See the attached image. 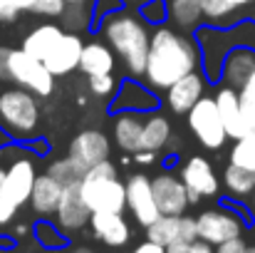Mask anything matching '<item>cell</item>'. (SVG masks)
Returning <instances> with one entry per match:
<instances>
[{"instance_id": "cell-32", "label": "cell", "mask_w": 255, "mask_h": 253, "mask_svg": "<svg viewBox=\"0 0 255 253\" xmlns=\"http://www.w3.org/2000/svg\"><path fill=\"white\" fill-rule=\"evenodd\" d=\"M47 174H52L57 181H62L65 186L67 184H75V181H82V176H85V169L80 167L70 154L65 157V159H57V162H52V167L47 169Z\"/></svg>"}, {"instance_id": "cell-8", "label": "cell", "mask_w": 255, "mask_h": 253, "mask_svg": "<svg viewBox=\"0 0 255 253\" xmlns=\"http://www.w3.org/2000/svg\"><path fill=\"white\" fill-rule=\"evenodd\" d=\"M188 117V127L193 132V137L206 147V149H221L228 139V132H226V124L221 119V112H218V104H216V97H201L193 109L186 114Z\"/></svg>"}, {"instance_id": "cell-43", "label": "cell", "mask_w": 255, "mask_h": 253, "mask_svg": "<svg viewBox=\"0 0 255 253\" xmlns=\"http://www.w3.org/2000/svg\"><path fill=\"white\" fill-rule=\"evenodd\" d=\"M65 253H94L92 249H87V246H75V249H67Z\"/></svg>"}, {"instance_id": "cell-24", "label": "cell", "mask_w": 255, "mask_h": 253, "mask_svg": "<svg viewBox=\"0 0 255 253\" xmlns=\"http://www.w3.org/2000/svg\"><path fill=\"white\" fill-rule=\"evenodd\" d=\"M62 35H65V27H60V25H55V22H42V25H37L35 30H30V32L25 35L22 50L45 62V57L50 55V50L55 47V42H57Z\"/></svg>"}, {"instance_id": "cell-33", "label": "cell", "mask_w": 255, "mask_h": 253, "mask_svg": "<svg viewBox=\"0 0 255 253\" xmlns=\"http://www.w3.org/2000/svg\"><path fill=\"white\" fill-rule=\"evenodd\" d=\"M238 97H241V109H243L251 129L255 132V70L251 72V77L238 87Z\"/></svg>"}, {"instance_id": "cell-6", "label": "cell", "mask_w": 255, "mask_h": 253, "mask_svg": "<svg viewBox=\"0 0 255 253\" xmlns=\"http://www.w3.org/2000/svg\"><path fill=\"white\" fill-rule=\"evenodd\" d=\"M196 229H198V239L211 244V246H221L226 241L241 239L246 231V219L241 216V211L231 209V206H218V209H206L196 216Z\"/></svg>"}, {"instance_id": "cell-18", "label": "cell", "mask_w": 255, "mask_h": 253, "mask_svg": "<svg viewBox=\"0 0 255 253\" xmlns=\"http://www.w3.org/2000/svg\"><path fill=\"white\" fill-rule=\"evenodd\" d=\"M203 92H206V80L196 70V72L181 77L178 82H173L166 89V104L173 114H188L193 109V104L203 97Z\"/></svg>"}, {"instance_id": "cell-41", "label": "cell", "mask_w": 255, "mask_h": 253, "mask_svg": "<svg viewBox=\"0 0 255 253\" xmlns=\"http://www.w3.org/2000/svg\"><path fill=\"white\" fill-rule=\"evenodd\" d=\"M131 253H166V249L146 239L144 244H139V246H136V249H134V251H131Z\"/></svg>"}, {"instance_id": "cell-36", "label": "cell", "mask_w": 255, "mask_h": 253, "mask_svg": "<svg viewBox=\"0 0 255 253\" xmlns=\"http://www.w3.org/2000/svg\"><path fill=\"white\" fill-rule=\"evenodd\" d=\"M216 246L201 241V239H193V241H181V244H173L166 249V253H213Z\"/></svg>"}, {"instance_id": "cell-28", "label": "cell", "mask_w": 255, "mask_h": 253, "mask_svg": "<svg viewBox=\"0 0 255 253\" xmlns=\"http://www.w3.org/2000/svg\"><path fill=\"white\" fill-rule=\"evenodd\" d=\"M251 2H255V0H203V20H208L213 25H223L241 7H246Z\"/></svg>"}, {"instance_id": "cell-48", "label": "cell", "mask_w": 255, "mask_h": 253, "mask_svg": "<svg viewBox=\"0 0 255 253\" xmlns=\"http://www.w3.org/2000/svg\"><path fill=\"white\" fill-rule=\"evenodd\" d=\"M246 253H255V246H248V249H246Z\"/></svg>"}, {"instance_id": "cell-23", "label": "cell", "mask_w": 255, "mask_h": 253, "mask_svg": "<svg viewBox=\"0 0 255 253\" xmlns=\"http://www.w3.org/2000/svg\"><path fill=\"white\" fill-rule=\"evenodd\" d=\"M253 70H255V50L241 45V47H233V50L226 55V60H223V72H221V75H223V80L231 84V87L238 89L241 84L251 77Z\"/></svg>"}, {"instance_id": "cell-26", "label": "cell", "mask_w": 255, "mask_h": 253, "mask_svg": "<svg viewBox=\"0 0 255 253\" xmlns=\"http://www.w3.org/2000/svg\"><path fill=\"white\" fill-rule=\"evenodd\" d=\"M169 17L181 30H196L203 20V0H169Z\"/></svg>"}, {"instance_id": "cell-47", "label": "cell", "mask_w": 255, "mask_h": 253, "mask_svg": "<svg viewBox=\"0 0 255 253\" xmlns=\"http://www.w3.org/2000/svg\"><path fill=\"white\" fill-rule=\"evenodd\" d=\"M72 2H89V0H67V5H72Z\"/></svg>"}, {"instance_id": "cell-13", "label": "cell", "mask_w": 255, "mask_h": 253, "mask_svg": "<svg viewBox=\"0 0 255 253\" xmlns=\"http://www.w3.org/2000/svg\"><path fill=\"white\" fill-rule=\"evenodd\" d=\"M146 239L169 249L173 244L181 241H193L198 239V229H196V219L181 214V216H166L161 214L151 226H146Z\"/></svg>"}, {"instance_id": "cell-21", "label": "cell", "mask_w": 255, "mask_h": 253, "mask_svg": "<svg viewBox=\"0 0 255 253\" xmlns=\"http://www.w3.org/2000/svg\"><path fill=\"white\" fill-rule=\"evenodd\" d=\"M141 137H144V114L139 112H117L114 119V142L122 152L136 154L141 152Z\"/></svg>"}, {"instance_id": "cell-22", "label": "cell", "mask_w": 255, "mask_h": 253, "mask_svg": "<svg viewBox=\"0 0 255 253\" xmlns=\"http://www.w3.org/2000/svg\"><path fill=\"white\" fill-rule=\"evenodd\" d=\"M117 67V52L107 45V42H87L82 47V60H80V70L87 77L92 75H109Z\"/></svg>"}, {"instance_id": "cell-16", "label": "cell", "mask_w": 255, "mask_h": 253, "mask_svg": "<svg viewBox=\"0 0 255 253\" xmlns=\"http://www.w3.org/2000/svg\"><path fill=\"white\" fill-rule=\"evenodd\" d=\"M109 152H112V144L104 137V132H99V129H82L70 144V157L85 171L104 159H109Z\"/></svg>"}, {"instance_id": "cell-37", "label": "cell", "mask_w": 255, "mask_h": 253, "mask_svg": "<svg viewBox=\"0 0 255 253\" xmlns=\"http://www.w3.org/2000/svg\"><path fill=\"white\" fill-rule=\"evenodd\" d=\"M117 10H122V0H97L94 17H107V15H112Z\"/></svg>"}, {"instance_id": "cell-7", "label": "cell", "mask_w": 255, "mask_h": 253, "mask_svg": "<svg viewBox=\"0 0 255 253\" xmlns=\"http://www.w3.org/2000/svg\"><path fill=\"white\" fill-rule=\"evenodd\" d=\"M7 72H10V80L17 87L30 89L35 97H50L55 92V75L47 70V65L42 60L32 57L22 47L20 50H10Z\"/></svg>"}, {"instance_id": "cell-11", "label": "cell", "mask_w": 255, "mask_h": 253, "mask_svg": "<svg viewBox=\"0 0 255 253\" xmlns=\"http://www.w3.org/2000/svg\"><path fill=\"white\" fill-rule=\"evenodd\" d=\"M181 181L186 184L188 189V196H191V204H198L201 199H208V196H216L218 189H221V181L216 176V169L213 164L206 159V157H191L181 171H178Z\"/></svg>"}, {"instance_id": "cell-17", "label": "cell", "mask_w": 255, "mask_h": 253, "mask_svg": "<svg viewBox=\"0 0 255 253\" xmlns=\"http://www.w3.org/2000/svg\"><path fill=\"white\" fill-rule=\"evenodd\" d=\"M216 104H218V112H221V119L226 124V132L231 139H241L246 134H251V124L241 109V97H238V89L226 84L216 92Z\"/></svg>"}, {"instance_id": "cell-20", "label": "cell", "mask_w": 255, "mask_h": 253, "mask_svg": "<svg viewBox=\"0 0 255 253\" xmlns=\"http://www.w3.org/2000/svg\"><path fill=\"white\" fill-rule=\"evenodd\" d=\"M62 194H65V184L57 181L52 174H42V176L35 179V186H32V194H30V206L42 219L55 216V211L62 201Z\"/></svg>"}, {"instance_id": "cell-4", "label": "cell", "mask_w": 255, "mask_h": 253, "mask_svg": "<svg viewBox=\"0 0 255 253\" xmlns=\"http://www.w3.org/2000/svg\"><path fill=\"white\" fill-rule=\"evenodd\" d=\"M80 189H82V196H85L87 206L92 209V214L97 211L124 214L127 209V184L119 181L117 167L109 159L87 169L80 181Z\"/></svg>"}, {"instance_id": "cell-15", "label": "cell", "mask_w": 255, "mask_h": 253, "mask_svg": "<svg viewBox=\"0 0 255 253\" xmlns=\"http://www.w3.org/2000/svg\"><path fill=\"white\" fill-rule=\"evenodd\" d=\"M92 236L109 249H122L131 241V226L122 214L114 211H97L89 219Z\"/></svg>"}, {"instance_id": "cell-35", "label": "cell", "mask_w": 255, "mask_h": 253, "mask_svg": "<svg viewBox=\"0 0 255 253\" xmlns=\"http://www.w3.org/2000/svg\"><path fill=\"white\" fill-rule=\"evenodd\" d=\"M141 17L149 22H164L169 17V5L164 0H146L141 5Z\"/></svg>"}, {"instance_id": "cell-30", "label": "cell", "mask_w": 255, "mask_h": 253, "mask_svg": "<svg viewBox=\"0 0 255 253\" xmlns=\"http://www.w3.org/2000/svg\"><path fill=\"white\" fill-rule=\"evenodd\" d=\"M20 12H32L42 17H62L67 10V0H15Z\"/></svg>"}, {"instance_id": "cell-27", "label": "cell", "mask_w": 255, "mask_h": 253, "mask_svg": "<svg viewBox=\"0 0 255 253\" xmlns=\"http://www.w3.org/2000/svg\"><path fill=\"white\" fill-rule=\"evenodd\" d=\"M223 186L233 199H251L255 189V171L238 164H228L223 171Z\"/></svg>"}, {"instance_id": "cell-2", "label": "cell", "mask_w": 255, "mask_h": 253, "mask_svg": "<svg viewBox=\"0 0 255 253\" xmlns=\"http://www.w3.org/2000/svg\"><path fill=\"white\" fill-rule=\"evenodd\" d=\"M102 35L107 45L122 57L124 67L134 77H144L146 60H149V45H151V30L146 27V20L129 10H117L104 17Z\"/></svg>"}, {"instance_id": "cell-14", "label": "cell", "mask_w": 255, "mask_h": 253, "mask_svg": "<svg viewBox=\"0 0 255 253\" xmlns=\"http://www.w3.org/2000/svg\"><path fill=\"white\" fill-rule=\"evenodd\" d=\"M82 37L80 32H72V30H65V35L55 42V47L50 50V55L45 57V65L47 70L55 75V77H62V75H70L72 70L80 67V60H82Z\"/></svg>"}, {"instance_id": "cell-38", "label": "cell", "mask_w": 255, "mask_h": 253, "mask_svg": "<svg viewBox=\"0 0 255 253\" xmlns=\"http://www.w3.org/2000/svg\"><path fill=\"white\" fill-rule=\"evenodd\" d=\"M20 15V7L15 0H0V22H12L17 20Z\"/></svg>"}, {"instance_id": "cell-29", "label": "cell", "mask_w": 255, "mask_h": 253, "mask_svg": "<svg viewBox=\"0 0 255 253\" xmlns=\"http://www.w3.org/2000/svg\"><path fill=\"white\" fill-rule=\"evenodd\" d=\"M32 236L47 251H65L67 249V236L57 229V224H52L47 219H42V221H37L32 226Z\"/></svg>"}, {"instance_id": "cell-12", "label": "cell", "mask_w": 255, "mask_h": 253, "mask_svg": "<svg viewBox=\"0 0 255 253\" xmlns=\"http://www.w3.org/2000/svg\"><path fill=\"white\" fill-rule=\"evenodd\" d=\"M151 186H154L156 206H159L161 214H166V216H181L191 206L188 189H186V184L181 181L178 174L164 171V174H159V176L151 179Z\"/></svg>"}, {"instance_id": "cell-19", "label": "cell", "mask_w": 255, "mask_h": 253, "mask_svg": "<svg viewBox=\"0 0 255 253\" xmlns=\"http://www.w3.org/2000/svg\"><path fill=\"white\" fill-rule=\"evenodd\" d=\"M156 107H159V97H156L149 87L134 82V80L122 84L119 92H117V97H114V102H112V109H114V112H139V114H149V112H154Z\"/></svg>"}, {"instance_id": "cell-44", "label": "cell", "mask_w": 255, "mask_h": 253, "mask_svg": "<svg viewBox=\"0 0 255 253\" xmlns=\"http://www.w3.org/2000/svg\"><path fill=\"white\" fill-rule=\"evenodd\" d=\"M122 2H127V5H144L146 0H122Z\"/></svg>"}, {"instance_id": "cell-34", "label": "cell", "mask_w": 255, "mask_h": 253, "mask_svg": "<svg viewBox=\"0 0 255 253\" xmlns=\"http://www.w3.org/2000/svg\"><path fill=\"white\" fill-rule=\"evenodd\" d=\"M89 80V89H92V94L94 97H102V99H107V97H112L114 92H117V80H114V72H109V75H92V77H87Z\"/></svg>"}, {"instance_id": "cell-3", "label": "cell", "mask_w": 255, "mask_h": 253, "mask_svg": "<svg viewBox=\"0 0 255 253\" xmlns=\"http://www.w3.org/2000/svg\"><path fill=\"white\" fill-rule=\"evenodd\" d=\"M40 127L37 97L25 87H0V129L10 139H32Z\"/></svg>"}, {"instance_id": "cell-5", "label": "cell", "mask_w": 255, "mask_h": 253, "mask_svg": "<svg viewBox=\"0 0 255 253\" xmlns=\"http://www.w3.org/2000/svg\"><path fill=\"white\" fill-rule=\"evenodd\" d=\"M35 179L37 171L30 157H20L10 164V169H5V181L0 186V229L12 224L22 204H30Z\"/></svg>"}, {"instance_id": "cell-40", "label": "cell", "mask_w": 255, "mask_h": 253, "mask_svg": "<svg viewBox=\"0 0 255 253\" xmlns=\"http://www.w3.org/2000/svg\"><path fill=\"white\" fill-rule=\"evenodd\" d=\"M7 62H10V47L0 45V82L10 80V72H7Z\"/></svg>"}, {"instance_id": "cell-46", "label": "cell", "mask_w": 255, "mask_h": 253, "mask_svg": "<svg viewBox=\"0 0 255 253\" xmlns=\"http://www.w3.org/2000/svg\"><path fill=\"white\" fill-rule=\"evenodd\" d=\"M2 181H5V171L0 169V186H2Z\"/></svg>"}, {"instance_id": "cell-25", "label": "cell", "mask_w": 255, "mask_h": 253, "mask_svg": "<svg viewBox=\"0 0 255 253\" xmlns=\"http://www.w3.org/2000/svg\"><path fill=\"white\" fill-rule=\"evenodd\" d=\"M173 132H171L169 117H164L161 112H149L144 114V137H141V149L149 152H159L171 142Z\"/></svg>"}, {"instance_id": "cell-45", "label": "cell", "mask_w": 255, "mask_h": 253, "mask_svg": "<svg viewBox=\"0 0 255 253\" xmlns=\"http://www.w3.org/2000/svg\"><path fill=\"white\" fill-rule=\"evenodd\" d=\"M251 211L255 214V189H253V194H251Z\"/></svg>"}, {"instance_id": "cell-1", "label": "cell", "mask_w": 255, "mask_h": 253, "mask_svg": "<svg viewBox=\"0 0 255 253\" xmlns=\"http://www.w3.org/2000/svg\"><path fill=\"white\" fill-rule=\"evenodd\" d=\"M198 62H201V50L193 37H188L173 27L159 25L151 32L144 77H146L149 87H154V89H169L181 77L196 72Z\"/></svg>"}, {"instance_id": "cell-31", "label": "cell", "mask_w": 255, "mask_h": 253, "mask_svg": "<svg viewBox=\"0 0 255 253\" xmlns=\"http://www.w3.org/2000/svg\"><path fill=\"white\" fill-rule=\"evenodd\" d=\"M231 164H238V167L255 171V132L236 139V144L231 149Z\"/></svg>"}, {"instance_id": "cell-39", "label": "cell", "mask_w": 255, "mask_h": 253, "mask_svg": "<svg viewBox=\"0 0 255 253\" xmlns=\"http://www.w3.org/2000/svg\"><path fill=\"white\" fill-rule=\"evenodd\" d=\"M246 249H248V244H246L243 236H241V239H233V241H226V244L216 246L213 253H246Z\"/></svg>"}, {"instance_id": "cell-9", "label": "cell", "mask_w": 255, "mask_h": 253, "mask_svg": "<svg viewBox=\"0 0 255 253\" xmlns=\"http://www.w3.org/2000/svg\"><path fill=\"white\" fill-rule=\"evenodd\" d=\"M89 219H92V209L87 206L85 196H82L80 181L67 184L65 186V194H62V201H60V206L55 211L57 229L65 236H75V234L85 231L87 226H89Z\"/></svg>"}, {"instance_id": "cell-10", "label": "cell", "mask_w": 255, "mask_h": 253, "mask_svg": "<svg viewBox=\"0 0 255 253\" xmlns=\"http://www.w3.org/2000/svg\"><path fill=\"white\" fill-rule=\"evenodd\" d=\"M124 184H127V209L131 211L134 221L144 229L151 226L161 216V211L156 206L151 179L146 174H131Z\"/></svg>"}, {"instance_id": "cell-42", "label": "cell", "mask_w": 255, "mask_h": 253, "mask_svg": "<svg viewBox=\"0 0 255 253\" xmlns=\"http://www.w3.org/2000/svg\"><path fill=\"white\" fill-rule=\"evenodd\" d=\"M156 152H149V149H141V152H136L134 154V162H139V164H151L156 157H154Z\"/></svg>"}]
</instances>
